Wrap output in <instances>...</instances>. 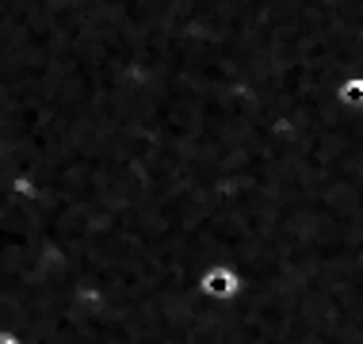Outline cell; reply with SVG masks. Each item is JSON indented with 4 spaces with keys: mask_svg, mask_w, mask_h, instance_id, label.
Masks as SVG:
<instances>
[{
    "mask_svg": "<svg viewBox=\"0 0 363 344\" xmlns=\"http://www.w3.org/2000/svg\"><path fill=\"white\" fill-rule=\"evenodd\" d=\"M195 291H199L207 302L225 306V302H233L241 294V275H238V268H230V264H211V268L199 272Z\"/></svg>",
    "mask_w": 363,
    "mask_h": 344,
    "instance_id": "obj_1",
    "label": "cell"
},
{
    "mask_svg": "<svg viewBox=\"0 0 363 344\" xmlns=\"http://www.w3.org/2000/svg\"><path fill=\"white\" fill-rule=\"evenodd\" d=\"M337 104L348 111H363V73H348L337 84Z\"/></svg>",
    "mask_w": 363,
    "mask_h": 344,
    "instance_id": "obj_2",
    "label": "cell"
}]
</instances>
